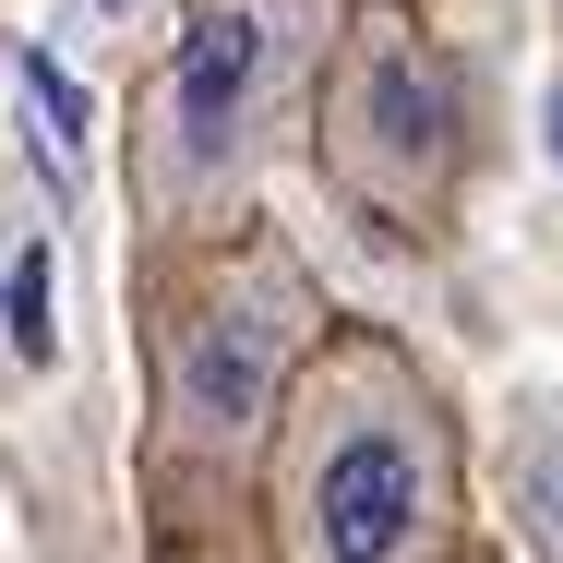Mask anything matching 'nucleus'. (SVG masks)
Listing matches in <instances>:
<instances>
[{"mask_svg": "<svg viewBox=\"0 0 563 563\" xmlns=\"http://www.w3.org/2000/svg\"><path fill=\"white\" fill-rule=\"evenodd\" d=\"M455 563H504V552H492V540H467V552H455Z\"/></svg>", "mask_w": 563, "mask_h": 563, "instance_id": "8", "label": "nucleus"}, {"mask_svg": "<svg viewBox=\"0 0 563 563\" xmlns=\"http://www.w3.org/2000/svg\"><path fill=\"white\" fill-rule=\"evenodd\" d=\"M552 144H563V0H552Z\"/></svg>", "mask_w": 563, "mask_h": 563, "instance_id": "7", "label": "nucleus"}, {"mask_svg": "<svg viewBox=\"0 0 563 563\" xmlns=\"http://www.w3.org/2000/svg\"><path fill=\"white\" fill-rule=\"evenodd\" d=\"M60 372V300H48V228L0 205V384H48Z\"/></svg>", "mask_w": 563, "mask_h": 563, "instance_id": "5", "label": "nucleus"}, {"mask_svg": "<svg viewBox=\"0 0 563 563\" xmlns=\"http://www.w3.org/2000/svg\"><path fill=\"white\" fill-rule=\"evenodd\" d=\"M347 0H168L132 97H120V205L132 240H205L264 217L300 156L312 73Z\"/></svg>", "mask_w": 563, "mask_h": 563, "instance_id": "3", "label": "nucleus"}, {"mask_svg": "<svg viewBox=\"0 0 563 563\" xmlns=\"http://www.w3.org/2000/svg\"><path fill=\"white\" fill-rule=\"evenodd\" d=\"M300 168L324 180V205L360 217L396 252H444L479 168H492V85L444 36L432 0H347L336 48L312 73V120H300Z\"/></svg>", "mask_w": 563, "mask_h": 563, "instance_id": "4", "label": "nucleus"}, {"mask_svg": "<svg viewBox=\"0 0 563 563\" xmlns=\"http://www.w3.org/2000/svg\"><path fill=\"white\" fill-rule=\"evenodd\" d=\"M336 300L276 217L205 240H132V492L144 528L252 516L264 432L324 347Z\"/></svg>", "mask_w": 563, "mask_h": 563, "instance_id": "1", "label": "nucleus"}, {"mask_svg": "<svg viewBox=\"0 0 563 563\" xmlns=\"http://www.w3.org/2000/svg\"><path fill=\"white\" fill-rule=\"evenodd\" d=\"M252 528L276 563H455L479 540L467 420L396 324H324L264 432Z\"/></svg>", "mask_w": 563, "mask_h": 563, "instance_id": "2", "label": "nucleus"}, {"mask_svg": "<svg viewBox=\"0 0 563 563\" xmlns=\"http://www.w3.org/2000/svg\"><path fill=\"white\" fill-rule=\"evenodd\" d=\"M144 563H276V552H264L252 516H192V528H156Z\"/></svg>", "mask_w": 563, "mask_h": 563, "instance_id": "6", "label": "nucleus"}]
</instances>
